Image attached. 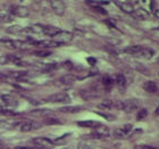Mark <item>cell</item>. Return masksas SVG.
I'll list each match as a JSON object with an SVG mask.
<instances>
[{
    "instance_id": "cell-40",
    "label": "cell",
    "mask_w": 159,
    "mask_h": 149,
    "mask_svg": "<svg viewBox=\"0 0 159 149\" xmlns=\"http://www.w3.org/2000/svg\"><path fill=\"white\" fill-rule=\"evenodd\" d=\"M156 115H158V116H159V106L157 107V109H156Z\"/></svg>"
},
{
    "instance_id": "cell-21",
    "label": "cell",
    "mask_w": 159,
    "mask_h": 149,
    "mask_svg": "<svg viewBox=\"0 0 159 149\" xmlns=\"http://www.w3.org/2000/svg\"><path fill=\"white\" fill-rule=\"evenodd\" d=\"M143 47L142 46H139V44H134V46H129V47H126L125 49H124V53L127 54V55H131V56H135L138 54L141 51Z\"/></svg>"
},
{
    "instance_id": "cell-27",
    "label": "cell",
    "mask_w": 159,
    "mask_h": 149,
    "mask_svg": "<svg viewBox=\"0 0 159 149\" xmlns=\"http://www.w3.org/2000/svg\"><path fill=\"white\" fill-rule=\"evenodd\" d=\"M51 51H49V50H47V49H41V50H37V51H34L33 55L34 56H37V57H49L50 55H51Z\"/></svg>"
},
{
    "instance_id": "cell-25",
    "label": "cell",
    "mask_w": 159,
    "mask_h": 149,
    "mask_svg": "<svg viewBox=\"0 0 159 149\" xmlns=\"http://www.w3.org/2000/svg\"><path fill=\"white\" fill-rule=\"evenodd\" d=\"M23 29L24 27H22L20 25H11V26L7 27L6 32L9 34H18V33H22Z\"/></svg>"
},
{
    "instance_id": "cell-9",
    "label": "cell",
    "mask_w": 159,
    "mask_h": 149,
    "mask_svg": "<svg viewBox=\"0 0 159 149\" xmlns=\"http://www.w3.org/2000/svg\"><path fill=\"white\" fill-rule=\"evenodd\" d=\"M79 95L84 100H93L99 96V92L93 89H81L79 91Z\"/></svg>"
},
{
    "instance_id": "cell-20",
    "label": "cell",
    "mask_w": 159,
    "mask_h": 149,
    "mask_svg": "<svg viewBox=\"0 0 159 149\" xmlns=\"http://www.w3.org/2000/svg\"><path fill=\"white\" fill-rule=\"evenodd\" d=\"M1 100H2V103H5L7 106L9 107H15L17 105V100L14 98L11 95H1L0 96Z\"/></svg>"
},
{
    "instance_id": "cell-11",
    "label": "cell",
    "mask_w": 159,
    "mask_h": 149,
    "mask_svg": "<svg viewBox=\"0 0 159 149\" xmlns=\"http://www.w3.org/2000/svg\"><path fill=\"white\" fill-rule=\"evenodd\" d=\"M34 46L40 47L42 49H48V48H56L59 47L60 44H58L57 42H55L53 40H41V41H32Z\"/></svg>"
},
{
    "instance_id": "cell-29",
    "label": "cell",
    "mask_w": 159,
    "mask_h": 149,
    "mask_svg": "<svg viewBox=\"0 0 159 149\" xmlns=\"http://www.w3.org/2000/svg\"><path fill=\"white\" fill-rule=\"evenodd\" d=\"M13 21V17L7 14H0V25L5 23H10Z\"/></svg>"
},
{
    "instance_id": "cell-4",
    "label": "cell",
    "mask_w": 159,
    "mask_h": 149,
    "mask_svg": "<svg viewBox=\"0 0 159 149\" xmlns=\"http://www.w3.org/2000/svg\"><path fill=\"white\" fill-rule=\"evenodd\" d=\"M52 40L55 42L58 43V44L70 43L73 40V34L70 33V32H67V31H60L59 33L52 38Z\"/></svg>"
},
{
    "instance_id": "cell-2",
    "label": "cell",
    "mask_w": 159,
    "mask_h": 149,
    "mask_svg": "<svg viewBox=\"0 0 159 149\" xmlns=\"http://www.w3.org/2000/svg\"><path fill=\"white\" fill-rule=\"evenodd\" d=\"M141 105V101L136 98H129L126 99L125 101H123V110H125L126 113H132L136 110Z\"/></svg>"
},
{
    "instance_id": "cell-19",
    "label": "cell",
    "mask_w": 159,
    "mask_h": 149,
    "mask_svg": "<svg viewBox=\"0 0 159 149\" xmlns=\"http://www.w3.org/2000/svg\"><path fill=\"white\" fill-rule=\"evenodd\" d=\"M77 125L81 128H86V129H97L102 124L96 121H81V122H77Z\"/></svg>"
},
{
    "instance_id": "cell-34",
    "label": "cell",
    "mask_w": 159,
    "mask_h": 149,
    "mask_svg": "<svg viewBox=\"0 0 159 149\" xmlns=\"http://www.w3.org/2000/svg\"><path fill=\"white\" fill-rule=\"evenodd\" d=\"M134 149H158V148L149 146V145H138V146L134 147Z\"/></svg>"
},
{
    "instance_id": "cell-6",
    "label": "cell",
    "mask_w": 159,
    "mask_h": 149,
    "mask_svg": "<svg viewBox=\"0 0 159 149\" xmlns=\"http://www.w3.org/2000/svg\"><path fill=\"white\" fill-rule=\"evenodd\" d=\"M108 137H109V129L103 125H100L99 128L94 129V131L90 134V138L93 139H105Z\"/></svg>"
},
{
    "instance_id": "cell-3",
    "label": "cell",
    "mask_w": 159,
    "mask_h": 149,
    "mask_svg": "<svg viewBox=\"0 0 159 149\" xmlns=\"http://www.w3.org/2000/svg\"><path fill=\"white\" fill-rule=\"evenodd\" d=\"M70 97L66 92H58L55 93L52 96L48 97L49 103H56V104H68L70 103Z\"/></svg>"
},
{
    "instance_id": "cell-10",
    "label": "cell",
    "mask_w": 159,
    "mask_h": 149,
    "mask_svg": "<svg viewBox=\"0 0 159 149\" xmlns=\"http://www.w3.org/2000/svg\"><path fill=\"white\" fill-rule=\"evenodd\" d=\"M132 15L134 18L140 20V21H148V20H150V17H151L149 12L146 10L144 8H136V9H134Z\"/></svg>"
},
{
    "instance_id": "cell-22",
    "label": "cell",
    "mask_w": 159,
    "mask_h": 149,
    "mask_svg": "<svg viewBox=\"0 0 159 149\" xmlns=\"http://www.w3.org/2000/svg\"><path fill=\"white\" fill-rule=\"evenodd\" d=\"M82 109H83L82 107H79V106H65V107H61L59 109V112L65 113V114H75V113L81 112Z\"/></svg>"
},
{
    "instance_id": "cell-28",
    "label": "cell",
    "mask_w": 159,
    "mask_h": 149,
    "mask_svg": "<svg viewBox=\"0 0 159 149\" xmlns=\"http://www.w3.org/2000/svg\"><path fill=\"white\" fill-rule=\"evenodd\" d=\"M113 134H114V137H115V138H117V139H124V138L127 136V134L123 131L122 128H117L116 130H114Z\"/></svg>"
},
{
    "instance_id": "cell-36",
    "label": "cell",
    "mask_w": 159,
    "mask_h": 149,
    "mask_svg": "<svg viewBox=\"0 0 159 149\" xmlns=\"http://www.w3.org/2000/svg\"><path fill=\"white\" fill-rule=\"evenodd\" d=\"M8 63H9V58H8V56L0 57V64H8Z\"/></svg>"
},
{
    "instance_id": "cell-26",
    "label": "cell",
    "mask_w": 159,
    "mask_h": 149,
    "mask_svg": "<svg viewBox=\"0 0 159 149\" xmlns=\"http://www.w3.org/2000/svg\"><path fill=\"white\" fill-rule=\"evenodd\" d=\"M99 107L102 108V109H111V108H114V101L109 99L102 100V101L99 104Z\"/></svg>"
},
{
    "instance_id": "cell-38",
    "label": "cell",
    "mask_w": 159,
    "mask_h": 149,
    "mask_svg": "<svg viewBox=\"0 0 159 149\" xmlns=\"http://www.w3.org/2000/svg\"><path fill=\"white\" fill-rule=\"evenodd\" d=\"M88 62H89L91 65H94V64H96V59H94V58H88Z\"/></svg>"
},
{
    "instance_id": "cell-17",
    "label": "cell",
    "mask_w": 159,
    "mask_h": 149,
    "mask_svg": "<svg viewBox=\"0 0 159 149\" xmlns=\"http://www.w3.org/2000/svg\"><path fill=\"white\" fill-rule=\"evenodd\" d=\"M142 88L144 91L149 93H155L158 91V86H157V83L155 81H147L142 84Z\"/></svg>"
},
{
    "instance_id": "cell-35",
    "label": "cell",
    "mask_w": 159,
    "mask_h": 149,
    "mask_svg": "<svg viewBox=\"0 0 159 149\" xmlns=\"http://www.w3.org/2000/svg\"><path fill=\"white\" fill-rule=\"evenodd\" d=\"M120 128H122V129H123V131H124V132H125L126 134H129V131H131V130H132V125H131V124H125V125L120 126Z\"/></svg>"
},
{
    "instance_id": "cell-42",
    "label": "cell",
    "mask_w": 159,
    "mask_h": 149,
    "mask_svg": "<svg viewBox=\"0 0 159 149\" xmlns=\"http://www.w3.org/2000/svg\"><path fill=\"white\" fill-rule=\"evenodd\" d=\"M0 149H6V148H3V147H1V146H0Z\"/></svg>"
},
{
    "instance_id": "cell-5",
    "label": "cell",
    "mask_w": 159,
    "mask_h": 149,
    "mask_svg": "<svg viewBox=\"0 0 159 149\" xmlns=\"http://www.w3.org/2000/svg\"><path fill=\"white\" fill-rule=\"evenodd\" d=\"M41 128V124L35 121H24L20 124V130L22 132H31V131H35Z\"/></svg>"
},
{
    "instance_id": "cell-14",
    "label": "cell",
    "mask_w": 159,
    "mask_h": 149,
    "mask_svg": "<svg viewBox=\"0 0 159 149\" xmlns=\"http://www.w3.org/2000/svg\"><path fill=\"white\" fill-rule=\"evenodd\" d=\"M60 29L56 26H52V25H42V33L46 34V35H50V37H55L60 32Z\"/></svg>"
},
{
    "instance_id": "cell-30",
    "label": "cell",
    "mask_w": 159,
    "mask_h": 149,
    "mask_svg": "<svg viewBox=\"0 0 159 149\" xmlns=\"http://www.w3.org/2000/svg\"><path fill=\"white\" fill-rule=\"evenodd\" d=\"M147 115H148V110H147L146 108H141V109H139L138 114H136V119H138V121H141V119H146Z\"/></svg>"
},
{
    "instance_id": "cell-24",
    "label": "cell",
    "mask_w": 159,
    "mask_h": 149,
    "mask_svg": "<svg viewBox=\"0 0 159 149\" xmlns=\"http://www.w3.org/2000/svg\"><path fill=\"white\" fill-rule=\"evenodd\" d=\"M114 81H115V83L117 84V86L120 88V89H124L126 86V77H125V75H123L122 73L117 74Z\"/></svg>"
},
{
    "instance_id": "cell-39",
    "label": "cell",
    "mask_w": 159,
    "mask_h": 149,
    "mask_svg": "<svg viewBox=\"0 0 159 149\" xmlns=\"http://www.w3.org/2000/svg\"><path fill=\"white\" fill-rule=\"evenodd\" d=\"M15 149H34V148H30V147H16Z\"/></svg>"
},
{
    "instance_id": "cell-13",
    "label": "cell",
    "mask_w": 159,
    "mask_h": 149,
    "mask_svg": "<svg viewBox=\"0 0 159 149\" xmlns=\"http://www.w3.org/2000/svg\"><path fill=\"white\" fill-rule=\"evenodd\" d=\"M115 3L123 12H125L127 14H133V12H134V6L129 1H115Z\"/></svg>"
},
{
    "instance_id": "cell-15",
    "label": "cell",
    "mask_w": 159,
    "mask_h": 149,
    "mask_svg": "<svg viewBox=\"0 0 159 149\" xmlns=\"http://www.w3.org/2000/svg\"><path fill=\"white\" fill-rule=\"evenodd\" d=\"M75 81V76L70 75V74H66V75L60 76L59 79L57 80V84L59 86H70L73 84Z\"/></svg>"
},
{
    "instance_id": "cell-23",
    "label": "cell",
    "mask_w": 159,
    "mask_h": 149,
    "mask_svg": "<svg viewBox=\"0 0 159 149\" xmlns=\"http://www.w3.org/2000/svg\"><path fill=\"white\" fill-rule=\"evenodd\" d=\"M114 84H115V81L110 76H105L102 79V86L106 89V91H110V90L113 89Z\"/></svg>"
},
{
    "instance_id": "cell-31",
    "label": "cell",
    "mask_w": 159,
    "mask_h": 149,
    "mask_svg": "<svg viewBox=\"0 0 159 149\" xmlns=\"http://www.w3.org/2000/svg\"><path fill=\"white\" fill-rule=\"evenodd\" d=\"M60 123L59 119H55V117H47V119H43V124H47V125H51V124H58Z\"/></svg>"
},
{
    "instance_id": "cell-18",
    "label": "cell",
    "mask_w": 159,
    "mask_h": 149,
    "mask_svg": "<svg viewBox=\"0 0 159 149\" xmlns=\"http://www.w3.org/2000/svg\"><path fill=\"white\" fill-rule=\"evenodd\" d=\"M29 114L32 116H37V117H47L48 115L52 114V110L46 109V108H37V109L31 110Z\"/></svg>"
},
{
    "instance_id": "cell-41",
    "label": "cell",
    "mask_w": 159,
    "mask_h": 149,
    "mask_svg": "<svg viewBox=\"0 0 159 149\" xmlns=\"http://www.w3.org/2000/svg\"><path fill=\"white\" fill-rule=\"evenodd\" d=\"M3 108H2V106H1V105H0V112H1V110H2Z\"/></svg>"
},
{
    "instance_id": "cell-43",
    "label": "cell",
    "mask_w": 159,
    "mask_h": 149,
    "mask_svg": "<svg viewBox=\"0 0 159 149\" xmlns=\"http://www.w3.org/2000/svg\"><path fill=\"white\" fill-rule=\"evenodd\" d=\"M158 63H159V58H158Z\"/></svg>"
},
{
    "instance_id": "cell-32",
    "label": "cell",
    "mask_w": 159,
    "mask_h": 149,
    "mask_svg": "<svg viewBox=\"0 0 159 149\" xmlns=\"http://www.w3.org/2000/svg\"><path fill=\"white\" fill-rule=\"evenodd\" d=\"M0 113H1L2 115H5V116H9V117L17 115V114L15 112H14V110H10V109H2Z\"/></svg>"
},
{
    "instance_id": "cell-37",
    "label": "cell",
    "mask_w": 159,
    "mask_h": 149,
    "mask_svg": "<svg viewBox=\"0 0 159 149\" xmlns=\"http://www.w3.org/2000/svg\"><path fill=\"white\" fill-rule=\"evenodd\" d=\"M153 16L159 20V9H153Z\"/></svg>"
},
{
    "instance_id": "cell-16",
    "label": "cell",
    "mask_w": 159,
    "mask_h": 149,
    "mask_svg": "<svg viewBox=\"0 0 159 149\" xmlns=\"http://www.w3.org/2000/svg\"><path fill=\"white\" fill-rule=\"evenodd\" d=\"M0 42L5 44L7 48H10V49H17V48H20L23 46V42L22 41H16V40H7V39H0Z\"/></svg>"
},
{
    "instance_id": "cell-12",
    "label": "cell",
    "mask_w": 159,
    "mask_h": 149,
    "mask_svg": "<svg viewBox=\"0 0 159 149\" xmlns=\"http://www.w3.org/2000/svg\"><path fill=\"white\" fill-rule=\"evenodd\" d=\"M153 55H155V50L143 47L142 49H141V51L138 55H135L134 57H138V58H141V59H151L153 57Z\"/></svg>"
},
{
    "instance_id": "cell-33",
    "label": "cell",
    "mask_w": 159,
    "mask_h": 149,
    "mask_svg": "<svg viewBox=\"0 0 159 149\" xmlns=\"http://www.w3.org/2000/svg\"><path fill=\"white\" fill-rule=\"evenodd\" d=\"M77 149H93V147L86 142H81V143H79Z\"/></svg>"
},
{
    "instance_id": "cell-8",
    "label": "cell",
    "mask_w": 159,
    "mask_h": 149,
    "mask_svg": "<svg viewBox=\"0 0 159 149\" xmlns=\"http://www.w3.org/2000/svg\"><path fill=\"white\" fill-rule=\"evenodd\" d=\"M10 13L17 17H27L30 15V10L25 6H13L10 8Z\"/></svg>"
},
{
    "instance_id": "cell-1",
    "label": "cell",
    "mask_w": 159,
    "mask_h": 149,
    "mask_svg": "<svg viewBox=\"0 0 159 149\" xmlns=\"http://www.w3.org/2000/svg\"><path fill=\"white\" fill-rule=\"evenodd\" d=\"M32 143L39 149H49L55 146V141H52L51 139H48V138H43V137L32 139Z\"/></svg>"
},
{
    "instance_id": "cell-7",
    "label": "cell",
    "mask_w": 159,
    "mask_h": 149,
    "mask_svg": "<svg viewBox=\"0 0 159 149\" xmlns=\"http://www.w3.org/2000/svg\"><path fill=\"white\" fill-rule=\"evenodd\" d=\"M50 5H51V9L53 10V13L58 16H63L66 12V3L64 1L53 0V1H50Z\"/></svg>"
}]
</instances>
